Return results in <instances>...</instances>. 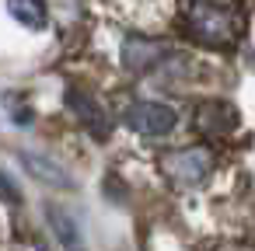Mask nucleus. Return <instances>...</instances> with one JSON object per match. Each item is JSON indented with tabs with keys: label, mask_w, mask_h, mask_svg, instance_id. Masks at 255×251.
<instances>
[{
	"label": "nucleus",
	"mask_w": 255,
	"mask_h": 251,
	"mask_svg": "<svg viewBox=\"0 0 255 251\" xmlns=\"http://www.w3.org/2000/svg\"><path fill=\"white\" fill-rule=\"evenodd\" d=\"M217 167V157L210 147H178L161 157V171L175 188H199Z\"/></svg>",
	"instance_id": "2"
},
{
	"label": "nucleus",
	"mask_w": 255,
	"mask_h": 251,
	"mask_svg": "<svg viewBox=\"0 0 255 251\" xmlns=\"http://www.w3.org/2000/svg\"><path fill=\"white\" fill-rule=\"evenodd\" d=\"M18 157H21L25 171H28L32 178H39L42 185H49V188H74V185H77V181L70 178V171H67V167H63L60 161L46 157V154H35V150H21Z\"/></svg>",
	"instance_id": "5"
},
{
	"label": "nucleus",
	"mask_w": 255,
	"mask_h": 251,
	"mask_svg": "<svg viewBox=\"0 0 255 251\" xmlns=\"http://www.w3.org/2000/svg\"><path fill=\"white\" fill-rule=\"evenodd\" d=\"M49 223H53V230H56V237H60V244L67 248V251H84V241H81V230H77V223L63 213V209H49Z\"/></svg>",
	"instance_id": "8"
},
{
	"label": "nucleus",
	"mask_w": 255,
	"mask_h": 251,
	"mask_svg": "<svg viewBox=\"0 0 255 251\" xmlns=\"http://www.w3.org/2000/svg\"><path fill=\"white\" fill-rule=\"evenodd\" d=\"M123 122L136 133V136H147V140H157V136H168L175 126H178V112L164 101H129L126 112H123Z\"/></svg>",
	"instance_id": "3"
},
{
	"label": "nucleus",
	"mask_w": 255,
	"mask_h": 251,
	"mask_svg": "<svg viewBox=\"0 0 255 251\" xmlns=\"http://www.w3.org/2000/svg\"><path fill=\"white\" fill-rule=\"evenodd\" d=\"M185 28L210 49H231L241 39V14L227 0H192L185 7Z\"/></svg>",
	"instance_id": "1"
},
{
	"label": "nucleus",
	"mask_w": 255,
	"mask_h": 251,
	"mask_svg": "<svg viewBox=\"0 0 255 251\" xmlns=\"http://www.w3.org/2000/svg\"><path fill=\"white\" fill-rule=\"evenodd\" d=\"M168 60V49L157 42V39H143V35H129L123 42V63L129 74H147V70H157L161 63Z\"/></svg>",
	"instance_id": "4"
},
{
	"label": "nucleus",
	"mask_w": 255,
	"mask_h": 251,
	"mask_svg": "<svg viewBox=\"0 0 255 251\" xmlns=\"http://www.w3.org/2000/svg\"><path fill=\"white\" fill-rule=\"evenodd\" d=\"M7 11H11L14 21H21L32 32H42L46 28V18H49L46 0H7Z\"/></svg>",
	"instance_id": "7"
},
{
	"label": "nucleus",
	"mask_w": 255,
	"mask_h": 251,
	"mask_svg": "<svg viewBox=\"0 0 255 251\" xmlns=\"http://www.w3.org/2000/svg\"><path fill=\"white\" fill-rule=\"evenodd\" d=\"M67 101H70V108H77L74 115L98 136V140H105V133H109V119H105V112H102V105L91 98V94H84V91H67Z\"/></svg>",
	"instance_id": "6"
}]
</instances>
